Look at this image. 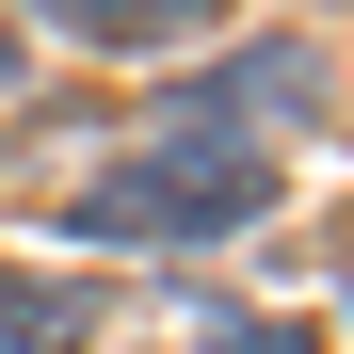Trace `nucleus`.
Returning <instances> with one entry per match:
<instances>
[{
  "label": "nucleus",
  "mask_w": 354,
  "mask_h": 354,
  "mask_svg": "<svg viewBox=\"0 0 354 354\" xmlns=\"http://www.w3.org/2000/svg\"><path fill=\"white\" fill-rule=\"evenodd\" d=\"M274 209V161L242 145V129H177V145H145V161H113V177H81V242H242V225Z\"/></svg>",
  "instance_id": "1"
},
{
  "label": "nucleus",
  "mask_w": 354,
  "mask_h": 354,
  "mask_svg": "<svg viewBox=\"0 0 354 354\" xmlns=\"http://www.w3.org/2000/svg\"><path fill=\"white\" fill-rule=\"evenodd\" d=\"M0 354H97V290H81V274H17V258H0Z\"/></svg>",
  "instance_id": "2"
},
{
  "label": "nucleus",
  "mask_w": 354,
  "mask_h": 354,
  "mask_svg": "<svg viewBox=\"0 0 354 354\" xmlns=\"http://www.w3.org/2000/svg\"><path fill=\"white\" fill-rule=\"evenodd\" d=\"M48 32H81V48H194L209 32V0H32Z\"/></svg>",
  "instance_id": "3"
},
{
  "label": "nucleus",
  "mask_w": 354,
  "mask_h": 354,
  "mask_svg": "<svg viewBox=\"0 0 354 354\" xmlns=\"http://www.w3.org/2000/svg\"><path fill=\"white\" fill-rule=\"evenodd\" d=\"M225 113H322V65L274 32V48H242V65H225V81L194 97V129H225Z\"/></svg>",
  "instance_id": "4"
},
{
  "label": "nucleus",
  "mask_w": 354,
  "mask_h": 354,
  "mask_svg": "<svg viewBox=\"0 0 354 354\" xmlns=\"http://www.w3.org/2000/svg\"><path fill=\"white\" fill-rule=\"evenodd\" d=\"M209 354H322V322H274V306H225Z\"/></svg>",
  "instance_id": "5"
},
{
  "label": "nucleus",
  "mask_w": 354,
  "mask_h": 354,
  "mask_svg": "<svg viewBox=\"0 0 354 354\" xmlns=\"http://www.w3.org/2000/svg\"><path fill=\"white\" fill-rule=\"evenodd\" d=\"M0 81H17V17H0Z\"/></svg>",
  "instance_id": "6"
}]
</instances>
